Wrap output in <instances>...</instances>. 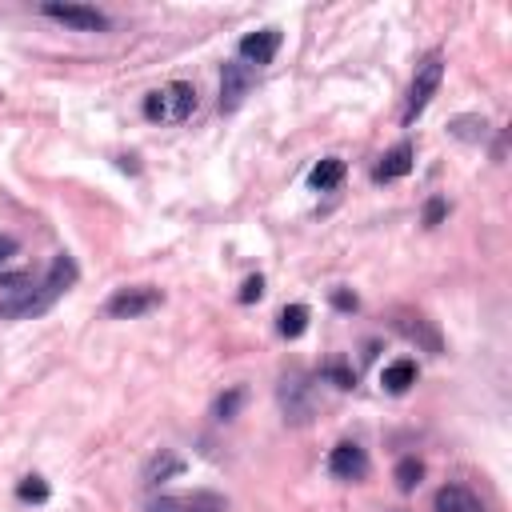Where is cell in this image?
Returning <instances> with one entry per match:
<instances>
[{
	"label": "cell",
	"instance_id": "9a60e30c",
	"mask_svg": "<svg viewBox=\"0 0 512 512\" xmlns=\"http://www.w3.org/2000/svg\"><path fill=\"white\" fill-rule=\"evenodd\" d=\"M396 328L408 336V340H416V344H424L428 352H440V332L424 320V316H400L396 320Z\"/></svg>",
	"mask_w": 512,
	"mask_h": 512
},
{
	"label": "cell",
	"instance_id": "6da1fadb",
	"mask_svg": "<svg viewBox=\"0 0 512 512\" xmlns=\"http://www.w3.org/2000/svg\"><path fill=\"white\" fill-rule=\"evenodd\" d=\"M72 284H76V260H72L68 252H56L52 264L44 268V276H40L28 292H20V296H4V300H0V316H12V320L40 316V312H48Z\"/></svg>",
	"mask_w": 512,
	"mask_h": 512
},
{
	"label": "cell",
	"instance_id": "ffe728a7",
	"mask_svg": "<svg viewBox=\"0 0 512 512\" xmlns=\"http://www.w3.org/2000/svg\"><path fill=\"white\" fill-rule=\"evenodd\" d=\"M16 496H20L24 504H44V500H48V484H44L40 476H24V480L16 484Z\"/></svg>",
	"mask_w": 512,
	"mask_h": 512
},
{
	"label": "cell",
	"instance_id": "3957f363",
	"mask_svg": "<svg viewBox=\"0 0 512 512\" xmlns=\"http://www.w3.org/2000/svg\"><path fill=\"white\" fill-rule=\"evenodd\" d=\"M440 80H444V56H440V52H428V56L416 64V76H412L408 96H404V112H400V120H404V124H416V116L432 104V96H436Z\"/></svg>",
	"mask_w": 512,
	"mask_h": 512
},
{
	"label": "cell",
	"instance_id": "ac0fdd59",
	"mask_svg": "<svg viewBox=\"0 0 512 512\" xmlns=\"http://www.w3.org/2000/svg\"><path fill=\"white\" fill-rule=\"evenodd\" d=\"M392 476H396V488H400V492H412V488L420 484V476H424V464H420L416 456H404Z\"/></svg>",
	"mask_w": 512,
	"mask_h": 512
},
{
	"label": "cell",
	"instance_id": "4fadbf2b",
	"mask_svg": "<svg viewBox=\"0 0 512 512\" xmlns=\"http://www.w3.org/2000/svg\"><path fill=\"white\" fill-rule=\"evenodd\" d=\"M380 384H384V392H392V396H400V392H408V388L416 384V360H408V356H400V360H392V364H384V372H380Z\"/></svg>",
	"mask_w": 512,
	"mask_h": 512
},
{
	"label": "cell",
	"instance_id": "7402d4cb",
	"mask_svg": "<svg viewBox=\"0 0 512 512\" xmlns=\"http://www.w3.org/2000/svg\"><path fill=\"white\" fill-rule=\"evenodd\" d=\"M260 296H264V276H248L244 288H240V304H252V300H260Z\"/></svg>",
	"mask_w": 512,
	"mask_h": 512
},
{
	"label": "cell",
	"instance_id": "603a6c76",
	"mask_svg": "<svg viewBox=\"0 0 512 512\" xmlns=\"http://www.w3.org/2000/svg\"><path fill=\"white\" fill-rule=\"evenodd\" d=\"M332 308H340V312H356V296L352 292H332Z\"/></svg>",
	"mask_w": 512,
	"mask_h": 512
},
{
	"label": "cell",
	"instance_id": "44dd1931",
	"mask_svg": "<svg viewBox=\"0 0 512 512\" xmlns=\"http://www.w3.org/2000/svg\"><path fill=\"white\" fill-rule=\"evenodd\" d=\"M444 212H448V204H444L440 196H432V200L424 204V224H428V228H436V224L444 220Z\"/></svg>",
	"mask_w": 512,
	"mask_h": 512
},
{
	"label": "cell",
	"instance_id": "e0dca14e",
	"mask_svg": "<svg viewBox=\"0 0 512 512\" xmlns=\"http://www.w3.org/2000/svg\"><path fill=\"white\" fill-rule=\"evenodd\" d=\"M180 472H184V460H180V456H172V452H160V456H152V464H148L144 480H148V484H160V480L180 476Z\"/></svg>",
	"mask_w": 512,
	"mask_h": 512
},
{
	"label": "cell",
	"instance_id": "30bf717a",
	"mask_svg": "<svg viewBox=\"0 0 512 512\" xmlns=\"http://www.w3.org/2000/svg\"><path fill=\"white\" fill-rule=\"evenodd\" d=\"M328 472L336 476V480H364L368 476V456H364V448L356 444V440H340L332 452H328Z\"/></svg>",
	"mask_w": 512,
	"mask_h": 512
},
{
	"label": "cell",
	"instance_id": "7a4b0ae2",
	"mask_svg": "<svg viewBox=\"0 0 512 512\" xmlns=\"http://www.w3.org/2000/svg\"><path fill=\"white\" fill-rule=\"evenodd\" d=\"M196 112V88L184 80H172L144 96V120L152 124H184Z\"/></svg>",
	"mask_w": 512,
	"mask_h": 512
},
{
	"label": "cell",
	"instance_id": "7c38bea8",
	"mask_svg": "<svg viewBox=\"0 0 512 512\" xmlns=\"http://www.w3.org/2000/svg\"><path fill=\"white\" fill-rule=\"evenodd\" d=\"M432 508H436V512H484L480 496H476L472 488H464V484H444V488L436 492Z\"/></svg>",
	"mask_w": 512,
	"mask_h": 512
},
{
	"label": "cell",
	"instance_id": "9c48e42d",
	"mask_svg": "<svg viewBox=\"0 0 512 512\" xmlns=\"http://www.w3.org/2000/svg\"><path fill=\"white\" fill-rule=\"evenodd\" d=\"M252 76L256 72L248 64H240V60H228L220 68V112H236L244 104V96L252 88Z\"/></svg>",
	"mask_w": 512,
	"mask_h": 512
},
{
	"label": "cell",
	"instance_id": "2e32d148",
	"mask_svg": "<svg viewBox=\"0 0 512 512\" xmlns=\"http://www.w3.org/2000/svg\"><path fill=\"white\" fill-rule=\"evenodd\" d=\"M304 328H308V304H288V308H280V316H276V332H280L284 340L304 336Z\"/></svg>",
	"mask_w": 512,
	"mask_h": 512
},
{
	"label": "cell",
	"instance_id": "8992f818",
	"mask_svg": "<svg viewBox=\"0 0 512 512\" xmlns=\"http://www.w3.org/2000/svg\"><path fill=\"white\" fill-rule=\"evenodd\" d=\"M32 284H36V276H32V268L20 264V244H16V236L0 232V288H4L8 296H20V292H28Z\"/></svg>",
	"mask_w": 512,
	"mask_h": 512
},
{
	"label": "cell",
	"instance_id": "8fae6325",
	"mask_svg": "<svg viewBox=\"0 0 512 512\" xmlns=\"http://www.w3.org/2000/svg\"><path fill=\"white\" fill-rule=\"evenodd\" d=\"M412 160H416V148H412L408 140H400L396 148H388V152L380 156V164L372 168V180H376V184H392V180H400V176L412 172Z\"/></svg>",
	"mask_w": 512,
	"mask_h": 512
},
{
	"label": "cell",
	"instance_id": "5bb4252c",
	"mask_svg": "<svg viewBox=\"0 0 512 512\" xmlns=\"http://www.w3.org/2000/svg\"><path fill=\"white\" fill-rule=\"evenodd\" d=\"M340 180H344V160L340 156H324L308 172V188H316V192H332V188H340Z\"/></svg>",
	"mask_w": 512,
	"mask_h": 512
},
{
	"label": "cell",
	"instance_id": "277c9868",
	"mask_svg": "<svg viewBox=\"0 0 512 512\" xmlns=\"http://www.w3.org/2000/svg\"><path fill=\"white\" fill-rule=\"evenodd\" d=\"M40 16H48V20H56V24H64V28H72V32H108V16L100 12V8H92V4H72V0H48V4H40Z\"/></svg>",
	"mask_w": 512,
	"mask_h": 512
},
{
	"label": "cell",
	"instance_id": "5b68a950",
	"mask_svg": "<svg viewBox=\"0 0 512 512\" xmlns=\"http://www.w3.org/2000/svg\"><path fill=\"white\" fill-rule=\"evenodd\" d=\"M160 288H152V284H132V288H116L112 296H108V304H104V312L112 316V320H136V316H148L152 308H160Z\"/></svg>",
	"mask_w": 512,
	"mask_h": 512
},
{
	"label": "cell",
	"instance_id": "52a82bcc",
	"mask_svg": "<svg viewBox=\"0 0 512 512\" xmlns=\"http://www.w3.org/2000/svg\"><path fill=\"white\" fill-rule=\"evenodd\" d=\"M280 28H256V32H248V36H240V44H236V60L240 64H248L252 72L256 68H268L272 60H276V52H280Z\"/></svg>",
	"mask_w": 512,
	"mask_h": 512
},
{
	"label": "cell",
	"instance_id": "d6986e66",
	"mask_svg": "<svg viewBox=\"0 0 512 512\" xmlns=\"http://www.w3.org/2000/svg\"><path fill=\"white\" fill-rule=\"evenodd\" d=\"M240 404H244V388H228L224 396H216V404H212V416H216V420H232Z\"/></svg>",
	"mask_w": 512,
	"mask_h": 512
},
{
	"label": "cell",
	"instance_id": "ba28073f",
	"mask_svg": "<svg viewBox=\"0 0 512 512\" xmlns=\"http://www.w3.org/2000/svg\"><path fill=\"white\" fill-rule=\"evenodd\" d=\"M148 512H224L216 492H164L148 500Z\"/></svg>",
	"mask_w": 512,
	"mask_h": 512
}]
</instances>
